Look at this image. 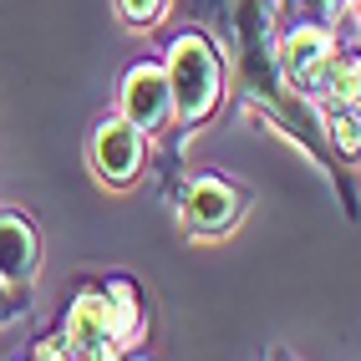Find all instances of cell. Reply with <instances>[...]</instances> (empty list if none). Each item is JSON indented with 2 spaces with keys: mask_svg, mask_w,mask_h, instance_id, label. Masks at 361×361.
<instances>
[{
  "mask_svg": "<svg viewBox=\"0 0 361 361\" xmlns=\"http://www.w3.org/2000/svg\"><path fill=\"white\" fill-rule=\"evenodd\" d=\"M26 305H31V285H16V280L0 275V326L20 321V316H26Z\"/></svg>",
  "mask_w": 361,
  "mask_h": 361,
  "instance_id": "11",
  "label": "cell"
},
{
  "mask_svg": "<svg viewBox=\"0 0 361 361\" xmlns=\"http://www.w3.org/2000/svg\"><path fill=\"white\" fill-rule=\"evenodd\" d=\"M31 356H41V361H51V356H66V341H61V336H46V341H41Z\"/></svg>",
  "mask_w": 361,
  "mask_h": 361,
  "instance_id": "13",
  "label": "cell"
},
{
  "mask_svg": "<svg viewBox=\"0 0 361 361\" xmlns=\"http://www.w3.org/2000/svg\"><path fill=\"white\" fill-rule=\"evenodd\" d=\"M351 11H356V20H361V0H351Z\"/></svg>",
  "mask_w": 361,
  "mask_h": 361,
  "instance_id": "14",
  "label": "cell"
},
{
  "mask_svg": "<svg viewBox=\"0 0 361 361\" xmlns=\"http://www.w3.org/2000/svg\"><path fill=\"white\" fill-rule=\"evenodd\" d=\"M341 6H346V0H280L275 20H280V31L285 26H336Z\"/></svg>",
  "mask_w": 361,
  "mask_h": 361,
  "instance_id": "10",
  "label": "cell"
},
{
  "mask_svg": "<svg viewBox=\"0 0 361 361\" xmlns=\"http://www.w3.org/2000/svg\"><path fill=\"white\" fill-rule=\"evenodd\" d=\"M36 264H41L36 224L26 219V214H16V209H0V275L16 280V285H31Z\"/></svg>",
  "mask_w": 361,
  "mask_h": 361,
  "instance_id": "7",
  "label": "cell"
},
{
  "mask_svg": "<svg viewBox=\"0 0 361 361\" xmlns=\"http://www.w3.org/2000/svg\"><path fill=\"white\" fill-rule=\"evenodd\" d=\"M168 87H173V117L183 128H199L214 117L224 97V56L204 31H178L168 41Z\"/></svg>",
  "mask_w": 361,
  "mask_h": 361,
  "instance_id": "2",
  "label": "cell"
},
{
  "mask_svg": "<svg viewBox=\"0 0 361 361\" xmlns=\"http://www.w3.org/2000/svg\"><path fill=\"white\" fill-rule=\"evenodd\" d=\"M245 214V194L224 178V173H199L183 183V204H178V224L199 239L229 234L234 219Z\"/></svg>",
  "mask_w": 361,
  "mask_h": 361,
  "instance_id": "3",
  "label": "cell"
},
{
  "mask_svg": "<svg viewBox=\"0 0 361 361\" xmlns=\"http://www.w3.org/2000/svg\"><path fill=\"white\" fill-rule=\"evenodd\" d=\"M117 107L133 128L158 133L173 123V87H168V71L158 61H133L123 87H117Z\"/></svg>",
  "mask_w": 361,
  "mask_h": 361,
  "instance_id": "4",
  "label": "cell"
},
{
  "mask_svg": "<svg viewBox=\"0 0 361 361\" xmlns=\"http://www.w3.org/2000/svg\"><path fill=\"white\" fill-rule=\"evenodd\" d=\"M137 336H142V295H137L133 280L87 285V290L71 300L66 326H61L66 356H92V361L123 356Z\"/></svg>",
  "mask_w": 361,
  "mask_h": 361,
  "instance_id": "1",
  "label": "cell"
},
{
  "mask_svg": "<svg viewBox=\"0 0 361 361\" xmlns=\"http://www.w3.org/2000/svg\"><path fill=\"white\" fill-rule=\"evenodd\" d=\"M142 128H133L123 112L107 117V123H97V133H92V168H97V178L123 188L142 173V158H148V148H142Z\"/></svg>",
  "mask_w": 361,
  "mask_h": 361,
  "instance_id": "5",
  "label": "cell"
},
{
  "mask_svg": "<svg viewBox=\"0 0 361 361\" xmlns=\"http://www.w3.org/2000/svg\"><path fill=\"white\" fill-rule=\"evenodd\" d=\"M168 0H117V11H123L128 26H153V20L163 16Z\"/></svg>",
  "mask_w": 361,
  "mask_h": 361,
  "instance_id": "12",
  "label": "cell"
},
{
  "mask_svg": "<svg viewBox=\"0 0 361 361\" xmlns=\"http://www.w3.org/2000/svg\"><path fill=\"white\" fill-rule=\"evenodd\" d=\"M321 123H326L336 158L361 163V107H321Z\"/></svg>",
  "mask_w": 361,
  "mask_h": 361,
  "instance_id": "9",
  "label": "cell"
},
{
  "mask_svg": "<svg viewBox=\"0 0 361 361\" xmlns=\"http://www.w3.org/2000/svg\"><path fill=\"white\" fill-rule=\"evenodd\" d=\"M336 51V31L331 26H285L275 41V71L295 92H310V82L321 77V66Z\"/></svg>",
  "mask_w": 361,
  "mask_h": 361,
  "instance_id": "6",
  "label": "cell"
},
{
  "mask_svg": "<svg viewBox=\"0 0 361 361\" xmlns=\"http://www.w3.org/2000/svg\"><path fill=\"white\" fill-rule=\"evenodd\" d=\"M305 97H316L321 107H361V51H341L336 46Z\"/></svg>",
  "mask_w": 361,
  "mask_h": 361,
  "instance_id": "8",
  "label": "cell"
}]
</instances>
